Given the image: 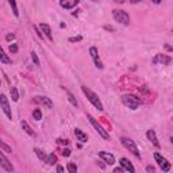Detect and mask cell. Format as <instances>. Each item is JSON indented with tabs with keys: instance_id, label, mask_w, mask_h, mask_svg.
<instances>
[{
	"instance_id": "obj_1",
	"label": "cell",
	"mask_w": 173,
	"mask_h": 173,
	"mask_svg": "<svg viewBox=\"0 0 173 173\" xmlns=\"http://www.w3.org/2000/svg\"><path fill=\"white\" fill-rule=\"evenodd\" d=\"M81 91L85 93V96L88 98V100L92 103V104L96 107V108H98L99 111H103V110H104V108H103L102 102H100V99L98 98V95H96V93L92 92V91H91L88 87H85V85H81Z\"/></svg>"
},
{
	"instance_id": "obj_2",
	"label": "cell",
	"mask_w": 173,
	"mask_h": 173,
	"mask_svg": "<svg viewBox=\"0 0 173 173\" xmlns=\"http://www.w3.org/2000/svg\"><path fill=\"white\" fill-rule=\"evenodd\" d=\"M122 102L126 107H129L131 110H137L138 107L142 104V100L137 96H134V95H123L122 96Z\"/></svg>"
},
{
	"instance_id": "obj_3",
	"label": "cell",
	"mask_w": 173,
	"mask_h": 173,
	"mask_svg": "<svg viewBox=\"0 0 173 173\" xmlns=\"http://www.w3.org/2000/svg\"><path fill=\"white\" fill-rule=\"evenodd\" d=\"M120 142H122V145H123L127 150H130L131 153H133L135 157H141V153H139V150H138L137 145H135V142H134L133 139H130V138H126V137H122L120 138Z\"/></svg>"
},
{
	"instance_id": "obj_4",
	"label": "cell",
	"mask_w": 173,
	"mask_h": 173,
	"mask_svg": "<svg viewBox=\"0 0 173 173\" xmlns=\"http://www.w3.org/2000/svg\"><path fill=\"white\" fill-rule=\"evenodd\" d=\"M112 16L115 19L116 22L122 23V24H130V16L129 14L126 12V11H122V9H114L112 11Z\"/></svg>"
},
{
	"instance_id": "obj_5",
	"label": "cell",
	"mask_w": 173,
	"mask_h": 173,
	"mask_svg": "<svg viewBox=\"0 0 173 173\" xmlns=\"http://www.w3.org/2000/svg\"><path fill=\"white\" fill-rule=\"evenodd\" d=\"M87 118L89 119V122H91V124H92L93 127H95V130L98 131L99 134H100V137L103 138V139H110V135H108V133H107L106 130L103 129V126L102 124H99L98 123V120L95 119L92 115H87Z\"/></svg>"
},
{
	"instance_id": "obj_6",
	"label": "cell",
	"mask_w": 173,
	"mask_h": 173,
	"mask_svg": "<svg viewBox=\"0 0 173 173\" xmlns=\"http://www.w3.org/2000/svg\"><path fill=\"white\" fill-rule=\"evenodd\" d=\"M154 158H155V161L158 162V166L162 169V172H169V170H170V168H172L170 162H168V160L164 158L160 153H154Z\"/></svg>"
},
{
	"instance_id": "obj_7",
	"label": "cell",
	"mask_w": 173,
	"mask_h": 173,
	"mask_svg": "<svg viewBox=\"0 0 173 173\" xmlns=\"http://www.w3.org/2000/svg\"><path fill=\"white\" fill-rule=\"evenodd\" d=\"M0 104H1V108H3V112L5 114V116L11 120V119H12V114H11V108H9L8 100H7V98H5L4 93H1V95H0Z\"/></svg>"
},
{
	"instance_id": "obj_8",
	"label": "cell",
	"mask_w": 173,
	"mask_h": 173,
	"mask_svg": "<svg viewBox=\"0 0 173 173\" xmlns=\"http://www.w3.org/2000/svg\"><path fill=\"white\" fill-rule=\"evenodd\" d=\"M153 64H162V65H169L172 62V57H169L166 54H157L153 58Z\"/></svg>"
},
{
	"instance_id": "obj_9",
	"label": "cell",
	"mask_w": 173,
	"mask_h": 173,
	"mask_svg": "<svg viewBox=\"0 0 173 173\" xmlns=\"http://www.w3.org/2000/svg\"><path fill=\"white\" fill-rule=\"evenodd\" d=\"M99 155H100V158H102V160L104 161L107 165H114V164H115V157H114L111 153H107V151H100V153H99Z\"/></svg>"
},
{
	"instance_id": "obj_10",
	"label": "cell",
	"mask_w": 173,
	"mask_h": 173,
	"mask_svg": "<svg viewBox=\"0 0 173 173\" xmlns=\"http://www.w3.org/2000/svg\"><path fill=\"white\" fill-rule=\"evenodd\" d=\"M0 166H1V169H4V170H7V172H14V166L11 164H9V161L5 158V155L1 153L0 154Z\"/></svg>"
},
{
	"instance_id": "obj_11",
	"label": "cell",
	"mask_w": 173,
	"mask_h": 173,
	"mask_svg": "<svg viewBox=\"0 0 173 173\" xmlns=\"http://www.w3.org/2000/svg\"><path fill=\"white\" fill-rule=\"evenodd\" d=\"M80 0H60V5L62 8H66V9H71V8H75L76 5L79 4Z\"/></svg>"
},
{
	"instance_id": "obj_12",
	"label": "cell",
	"mask_w": 173,
	"mask_h": 173,
	"mask_svg": "<svg viewBox=\"0 0 173 173\" xmlns=\"http://www.w3.org/2000/svg\"><path fill=\"white\" fill-rule=\"evenodd\" d=\"M146 137H147V139L150 141L153 145H154L155 147H160V143H158V139H157V135H155V131L154 130H149L146 133Z\"/></svg>"
},
{
	"instance_id": "obj_13",
	"label": "cell",
	"mask_w": 173,
	"mask_h": 173,
	"mask_svg": "<svg viewBox=\"0 0 173 173\" xmlns=\"http://www.w3.org/2000/svg\"><path fill=\"white\" fill-rule=\"evenodd\" d=\"M41 30H42V33H43L45 35H46V38L49 41H53V35H52V28H50L49 24H46V23H41Z\"/></svg>"
},
{
	"instance_id": "obj_14",
	"label": "cell",
	"mask_w": 173,
	"mask_h": 173,
	"mask_svg": "<svg viewBox=\"0 0 173 173\" xmlns=\"http://www.w3.org/2000/svg\"><path fill=\"white\" fill-rule=\"evenodd\" d=\"M119 162H120V165H122V166H123V168L127 170V172H131V173L135 172V168H134L133 164H131V162H130L127 158H120Z\"/></svg>"
},
{
	"instance_id": "obj_15",
	"label": "cell",
	"mask_w": 173,
	"mask_h": 173,
	"mask_svg": "<svg viewBox=\"0 0 173 173\" xmlns=\"http://www.w3.org/2000/svg\"><path fill=\"white\" fill-rule=\"evenodd\" d=\"M75 135H76V138H77V141H80V142H83V143H85L87 141H88L87 134L80 129H75Z\"/></svg>"
},
{
	"instance_id": "obj_16",
	"label": "cell",
	"mask_w": 173,
	"mask_h": 173,
	"mask_svg": "<svg viewBox=\"0 0 173 173\" xmlns=\"http://www.w3.org/2000/svg\"><path fill=\"white\" fill-rule=\"evenodd\" d=\"M35 100L37 102H41L42 104H45V106L49 107V108H53V102H52L49 98H46V96H37Z\"/></svg>"
},
{
	"instance_id": "obj_17",
	"label": "cell",
	"mask_w": 173,
	"mask_h": 173,
	"mask_svg": "<svg viewBox=\"0 0 173 173\" xmlns=\"http://www.w3.org/2000/svg\"><path fill=\"white\" fill-rule=\"evenodd\" d=\"M20 126H22V129L24 130V131H26V133L28 134V135H31V137H35V133H34V131L31 130V127L28 126V124H27L26 120H22V122H20Z\"/></svg>"
},
{
	"instance_id": "obj_18",
	"label": "cell",
	"mask_w": 173,
	"mask_h": 173,
	"mask_svg": "<svg viewBox=\"0 0 173 173\" xmlns=\"http://www.w3.org/2000/svg\"><path fill=\"white\" fill-rule=\"evenodd\" d=\"M0 62H1V64H8V65L12 64L11 58L7 57V54L4 53V50H1V53H0Z\"/></svg>"
},
{
	"instance_id": "obj_19",
	"label": "cell",
	"mask_w": 173,
	"mask_h": 173,
	"mask_svg": "<svg viewBox=\"0 0 173 173\" xmlns=\"http://www.w3.org/2000/svg\"><path fill=\"white\" fill-rule=\"evenodd\" d=\"M9 92H11V99H12L14 102H18V100H19V93H18V89L15 88V87H11V89H9Z\"/></svg>"
},
{
	"instance_id": "obj_20",
	"label": "cell",
	"mask_w": 173,
	"mask_h": 173,
	"mask_svg": "<svg viewBox=\"0 0 173 173\" xmlns=\"http://www.w3.org/2000/svg\"><path fill=\"white\" fill-rule=\"evenodd\" d=\"M89 54H91V57H92V60H93V61H96V60H100V58H99L98 49H96L95 46H92V47L89 49Z\"/></svg>"
},
{
	"instance_id": "obj_21",
	"label": "cell",
	"mask_w": 173,
	"mask_h": 173,
	"mask_svg": "<svg viewBox=\"0 0 173 173\" xmlns=\"http://www.w3.org/2000/svg\"><path fill=\"white\" fill-rule=\"evenodd\" d=\"M34 151H35V154H37V157L39 158L41 161H45V160H47V157H46V154H45L43 151L41 150V149H38V147H35L34 149Z\"/></svg>"
},
{
	"instance_id": "obj_22",
	"label": "cell",
	"mask_w": 173,
	"mask_h": 173,
	"mask_svg": "<svg viewBox=\"0 0 173 173\" xmlns=\"http://www.w3.org/2000/svg\"><path fill=\"white\" fill-rule=\"evenodd\" d=\"M8 1H9V5H11V8H12L14 15L18 18V16H19V11H18V7H16V1H15V0H8Z\"/></svg>"
},
{
	"instance_id": "obj_23",
	"label": "cell",
	"mask_w": 173,
	"mask_h": 173,
	"mask_svg": "<svg viewBox=\"0 0 173 173\" xmlns=\"http://www.w3.org/2000/svg\"><path fill=\"white\" fill-rule=\"evenodd\" d=\"M47 164H50V165H54L56 162H57V155L54 154V153H52V154H49L47 155Z\"/></svg>"
},
{
	"instance_id": "obj_24",
	"label": "cell",
	"mask_w": 173,
	"mask_h": 173,
	"mask_svg": "<svg viewBox=\"0 0 173 173\" xmlns=\"http://www.w3.org/2000/svg\"><path fill=\"white\" fill-rule=\"evenodd\" d=\"M33 118L35 120H41L42 119V112H41L39 108H35L34 111H33Z\"/></svg>"
},
{
	"instance_id": "obj_25",
	"label": "cell",
	"mask_w": 173,
	"mask_h": 173,
	"mask_svg": "<svg viewBox=\"0 0 173 173\" xmlns=\"http://www.w3.org/2000/svg\"><path fill=\"white\" fill-rule=\"evenodd\" d=\"M31 60H33V62L35 64V65H39V58H38V56H37L35 52H31Z\"/></svg>"
},
{
	"instance_id": "obj_26",
	"label": "cell",
	"mask_w": 173,
	"mask_h": 173,
	"mask_svg": "<svg viewBox=\"0 0 173 173\" xmlns=\"http://www.w3.org/2000/svg\"><path fill=\"white\" fill-rule=\"evenodd\" d=\"M66 93H68V99H69V102H71V103H72V104H73V106H75V107H77V102H76L75 96H73V95H72V93L69 92V91H66Z\"/></svg>"
},
{
	"instance_id": "obj_27",
	"label": "cell",
	"mask_w": 173,
	"mask_h": 173,
	"mask_svg": "<svg viewBox=\"0 0 173 173\" xmlns=\"http://www.w3.org/2000/svg\"><path fill=\"white\" fill-rule=\"evenodd\" d=\"M0 147H1V150L3 151H7V153H12V149L9 146H7L4 142H0Z\"/></svg>"
},
{
	"instance_id": "obj_28",
	"label": "cell",
	"mask_w": 173,
	"mask_h": 173,
	"mask_svg": "<svg viewBox=\"0 0 173 173\" xmlns=\"http://www.w3.org/2000/svg\"><path fill=\"white\" fill-rule=\"evenodd\" d=\"M68 172L76 173V172H77V165H75V164H68Z\"/></svg>"
},
{
	"instance_id": "obj_29",
	"label": "cell",
	"mask_w": 173,
	"mask_h": 173,
	"mask_svg": "<svg viewBox=\"0 0 173 173\" xmlns=\"http://www.w3.org/2000/svg\"><path fill=\"white\" fill-rule=\"evenodd\" d=\"M9 52H11V53H16V52H18V45L16 43L9 45Z\"/></svg>"
},
{
	"instance_id": "obj_30",
	"label": "cell",
	"mask_w": 173,
	"mask_h": 173,
	"mask_svg": "<svg viewBox=\"0 0 173 173\" xmlns=\"http://www.w3.org/2000/svg\"><path fill=\"white\" fill-rule=\"evenodd\" d=\"M83 39V37L79 35V37H72V38H69V42H80V41Z\"/></svg>"
},
{
	"instance_id": "obj_31",
	"label": "cell",
	"mask_w": 173,
	"mask_h": 173,
	"mask_svg": "<svg viewBox=\"0 0 173 173\" xmlns=\"http://www.w3.org/2000/svg\"><path fill=\"white\" fill-rule=\"evenodd\" d=\"M57 142H58V145H68V143H69V141H68V139H62V138H58Z\"/></svg>"
},
{
	"instance_id": "obj_32",
	"label": "cell",
	"mask_w": 173,
	"mask_h": 173,
	"mask_svg": "<svg viewBox=\"0 0 173 173\" xmlns=\"http://www.w3.org/2000/svg\"><path fill=\"white\" fill-rule=\"evenodd\" d=\"M62 155H64V157H69V155H71V149H64V150H62Z\"/></svg>"
},
{
	"instance_id": "obj_33",
	"label": "cell",
	"mask_w": 173,
	"mask_h": 173,
	"mask_svg": "<svg viewBox=\"0 0 173 173\" xmlns=\"http://www.w3.org/2000/svg\"><path fill=\"white\" fill-rule=\"evenodd\" d=\"M14 38H15V35H14V34H8V35L5 37V39L8 41V42H11V41L14 39Z\"/></svg>"
},
{
	"instance_id": "obj_34",
	"label": "cell",
	"mask_w": 173,
	"mask_h": 173,
	"mask_svg": "<svg viewBox=\"0 0 173 173\" xmlns=\"http://www.w3.org/2000/svg\"><path fill=\"white\" fill-rule=\"evenodd\" d=\"M34 30L37 31V34H38V37H39V38H43V35H42V33H41V31L38 30V27H37V26H34Z\"/></svg>"
},
{
	"instance_id": "obj_35",
	"label": "cell",
	"mask_w": 173,
	"mask_h": 173,
	"mask_svg": "<svg viewBox=\"0 0 173 173\" xmlns=\"http://www.w3.org/2000/svg\"><path fill=\"white\" fill-rule=\"evenodd\" d=\"M104 30H108V31H115V28L111 26H104Z\"/></svg>"
},
{
	"instance_id": "obj_36",
	"label": "cell",
	"mask_w": 173,
	"mask_h": 173,
	"mask_svg": "<svg viewBox=\"0 0 173 173\" xmlns=\"http://www.w3.org/2000/svg\"><path fill=\"white\" fill-rule=\"evenodd\" d=\"M114 172H115V173H120V172H123V166H122V168H115V169H114Z\"/></svg>"
},
{
	"instance_id": "obj_37",
	"label": "cell",
	"mask_w": 173,
	"mask_h": 173,
	"mask_svg": "<svg viewBox=\"0 0 173 173\" xmlns=\"http://www.w3.org/2000/svg\"><path fill=\"white\" fill-rule=\"evenodd\" d=\"M165 49L168 50V52H173V47L170 46V45H165Z\"/></svg>"
},
{
	"instance_id": "obj_38",
	"label": "cell",
	"mask_w": 173,
	"mask_h": 173,
	"mask_svg": "<svg viewBox=\"0 0 173 173\" xmlns=\"http://www.w3.org/2000/svg\"><path fill=\"white\" fill-rule=\"evenodd\" d=\"M146 172H154V168L149 165V166H146Z\"/></svg>"
},
{
	"instance_id": "obj_39",
	"label": "cell",
	"mask_w": 173,
	"mask_h": 173,
	"mask_svg": "<svg viewBox=\"0 0 173 173\" xmlns=\"http://www.w3.org/2000/svg\"><path fill=\"white\" fill-rule=\"evenodd\" d=\"M57 172H64V168H62V166H57Z\"/></svg>"
},
{
	"instance_id": "obj_40",
	"label": "cell",
	"mask_w": 173,
	"mask_h": 173,
	"mask_svg": "<svg viewBox=\"0 0 173 173\" xmlns=\"http://www.w3.org/2000/svg\"><path fill=\"white\" fill-rule=\"evenodd\" d=\"M151 1H153V3H154V4H158V3H161V1H162V0H151Z\"/></svg>"
},
{
	"instance_id": "obj_41",
	"label": "cell",
	"mask_w": 173,
	"mask_h": 173,
	"mask_svg": "<svg viewBox=\"0 0 173 173\" xmlns=\"http://www.w3.org/2000/svg\"><path fill=\"white\" fill-rule=\"evenodd\" d=\"M114 1H115V3H120V4H122V3H124L126 0H114Z\"/></svg>"
},
{
	"instance_id": "obj_42",
	"label": "cell",
	"mask_w": 173,
	"mask_h": 173,
	"mask_svg": "<svg viewBox=\"0 0 173 173\" xmlns=\"http://www.w3.org/2000/svg\"><path fill=\"white\" fill-rule=\"evenodd\" d=\"M138 1H141V0H131V3H138Z\"/></svg>"
},
{
	"instance_id": "obj_43",
	"label": "cell",
	"mask_w": 173,
	"mask_h": 173,
	"mask_svg": "<svg viewBox=\"0 0 173 173\" xmlns=\"http://www.w3.org/2000/svg\"><path fill=\"white\" fill-rule=\"evenodd\" d=\"M170 142H172V143H173V137H170Z\"/></svg>"
},
{
	"instance_id": "obj_44",
	"label": "cell",
	"mask_w": 173,
	"mask_h": 173,
	"mask_svg": "<svg viewBox=\"0 0 173 173\" xmlns=\"http://www.w3.org/2000/svg\"><path fill=\"white\" fill-rule=\"evenodd\" d=\"M91 1H98V0H91Z\"/></svg>"
}]
</instances>
